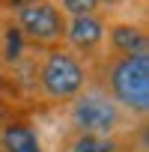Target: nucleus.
I'll return each mask as SVG.
<instances>
[{
	"label": "nucleus",
	"mask_w": 149,
	"mask_h": 152,
	"mask_svg": "<svg viewBox=\"0 0 149 152\" xmlns=\"http://www.w3.org/2000/svg\"><path fill=\"white\" fill-rule=\"evenodd\" d=\"M90 84L99 87L131 119L146 122L149 113V54L137 57H99L90 63Z\"/></svg>",
	"instance_id": "obj_1"
},
{
	"label": "nucleus",
	"mask_w": 149,
	"mask_h": 152,
	"mask_svg": "<svg viewBox=\"0 0 149 152\" xmlns=\"http://www.w3.org/2000/svg\"><path fill=\"white\" fill-rule=\"evenodd\" d=\"M90 87V66L78 60L66 45L48 48L33 66V90L45 104L66 107L74 96Z\"/></svg>",
	"instance_id": "obj_2"
},
{
	"label": "nucleus",
	"mask_w": 149,
	"mask_h": 152,
	"mask_svg": "<svg viewBox=\"0 0 149 152\" xmlns=\"http://www.w3.org/2000/svg\"><path fill=\"white\" fill-rule=\"evenodd\" d=\"M66 122H69V134H99V137L122 134L134 128V119L93 84L66 104Z\"/></svg>",
	"instance_id": "obj_3"
},
{
	"label": "nucleus",
	"mask_w": 149,
	"mask_h": 152,
	"mask_svg": "<svg viewBox=\"0 0 149 152\" xmlns=\"http://www.w3.org/2000/svg\"><path fill=\"white\" fill-rule=\"evenodd\" d=\"M9 21L15 24V30L21 33V39L27 42L30 51L42 54L48 48H60L66 39V15L51 3V0H42V3L24 6L9 12Z\"/></svg>",
	"instance_id": "obj_4"
},
{
	"label": "nucleus",
	"mask_w": 149,
	"mask_h": 152,
	"mask_svg": "<svg viewBox=\"0 0 149 152\" xmlns=\"http://www.w3.org/2000/svg\"><path fill=\"white\" fill-rule=\"evenodd\" d=\"M107 21H110L107 12H93V15H81V18H69L66 21V39H63V45L78 60H84L87 66L96 63L104 54Z\"/></svg>",
	"instance_id": "obj_5"
},
{
	"label": "nucleus",
	"mask_w": 149,
	"mask_h": 152,
	"mask_svg": "<svg viewBox=\"0 0 149 152\" xmlns=\"http://www.w3.org/2000/svg\"><path fill=\"white\" fill-rule=\"evenodd\" d=\"M146 125L137 128V137L134 131H122V134H107V137H99V134H66L63 140V152H146Z\"/></svg>",
	"instance_id": "obj_6"
},
{
	"label": "nucleus",
	"mask_w": 149,
	"mask_h": 152,
	"mask_svg": "<svg viewBox=\"0 0 149 152\" xmlns=\"http://www.w3.org/2000/svg\"><path fill=\"white\" fill-rule=\"evenodd\" d=\"M149 54V33L143 21H107L104 57H137Z\"/></svg>",
	"instance_id": "obj_7"
},
{
	"label": "nucleus",
	"mask_w": 149,
	"mask_h": 152,
	"mask_svg": "<svg viewBox=\"0 0 149 152\" xmlns=\"http://www.w3.org/2000/svg\"><path fill=\"white\" fill-rule=\"evenodd\" d=\"M0 152H45V140L33 119L12 116L0 122Z\"/></svg>",
	"instance_id": "obj_8"
},
{
	"label": "nucleus",
	"mask_w": 149,
	"mask_h": 152,
	"mask_svg": "<svg viewBox=\"0 0 149 152\" xmlns=\"http://www.w3.org/2000/svg\"><path fill=\"white\" fill-rule=\"evenodd\" d=\"M51 3L66 15V18H81V15H93V12H102L99 0H51Z\"/></svg>",
	"instance_id": "obj_9"
},
{
	"label": "nucleus",
	"mask_w": 149,
	"mask_h": 152,
	"mask_svg": "<svg viewBox=\"0 0 149 152\" xmlns=\"http://www.w3.org/2000/svg\"><path fill=\"white\" fill-rule=\"evenodd\" d=\"M33 3H42V0H0V9L15 12V9H24V6H33Z\"/></svg>",
	"instance_id": "obj_10"
},
{
	"label": "nucleus",
	"mask_w": 149,
	"mask_h": 152,
	"mask_svg": "<svg viewBox=\"0 0 149 152\" xmlns=\"http://www.w3.org/2000/svg\"><path fill=\"white\" fill-rule=\"evenodd\" d=\"M125 3V0H99V6H102V12H107L110 15V9H119Z\"/></svg>",
	"instance_id": "obj_11"
}]
</instances>
